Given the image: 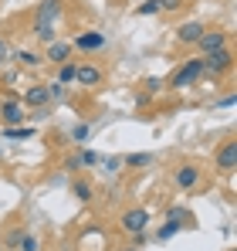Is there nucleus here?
<instances>
[{
    "instance_id": "cd10ccee",
    "label": "nucleus",
    "mask_w": 237,
    "mask_h": 251,
    "mask_svg": "<svg viewBox=\"0 0 237 251\" xmlns=\"http://www.w3.org/2000/svg\"><path fill=\"white\" fill-rule=\"evenodd\" d=\"M163 88V78H146V92L153 95V92H159Z\"/></svg>"
},
{
    "instance_id": "0eeeda50",
    "label": "nucleus",
    "mask_w": 237,
    "mask_h": 251,
    "mask_svg": "<svg viewBox=\"0 0 237 251\" xmlns=\"http://www.w3.org/2000/svg\"><path fill=\"white\" fill-rule=\"evenodd\" d=\"M146 224H149V210L146 207H129L122 214V231H129V234L146 231Z\"/></svg>"
},
{
    "instance_id": "9b49d317",
    "label": "nucleus",
    "mask_w": 237,
    "mask_h": 251,
    "mask_svg": "<svg viewBox=\"0 0 237 251\" xmlns=\"http://www.w3.org/2000/svg\"><path fill=\"white\" fill-rule=\"evenodd\" d=\"M71 48H78V51H98V48H105V34H98V31H88V34H78Z\"/></svg>"
},
{
    "instance_id": "9d476101",
    "label": "nucleus",
    "mask_w": 237,
    "mask_h": 251,
    "mask_svg": "<svg viewBox=\"0 0 237 251\" xmlns=\"http://www.w3.org/2000/svg\"><path fill=\"white\" fill-rule=\"evenodd\" d=\"M173 180H176V187H180V190H193V187L200 183V170L193 167V163H183V167L173 173Z\"/></svg>"
},
{
    "instance_id": "a878e982",
    "label": "nucleus",
    "mask_w": 237,
    "mask_h": 251,
    "mask_svg": "<svg viewBox=\"0 0 237 251\" xmlns=\"http://www.w3.org/2000/svg\"><path fill=\"white\" fill-rule=\"evenodd\" d=\"M183 0H159V10H180Z\"/></svg>"
},
{
    "instance_id": "aec40b11",
    "label": "nucleus",
    "mask_w": 237,
    "mask_h": 251,
    "mask_svg": "<svg viewBox=\"0 0 237 251\" xmlns=\"http://www.w3.org/2000/svg\"><path fill=\"white\" fill-rule=\"evenodd\" d=\"M21 241H24V231H21V227H14V231H7V248L21 251Z\"/></svg>"
},
{
    "instance_id": "f03ea898",
    "label": "nucleus",
    "mask_w": 237,
    "mask_h": 251,
    "mask_svg": "<svg viewBox=\"0 0 237 251\" xmlns=\"http://www.w3.org/2000/svg\"><path fill=\"white\" fill-rule=\"evenodd\" d=\"M200 78H203V65H200V58H193V61H187V65L176 68V75L169 78V85L173 88H187V85H197Z\"/></svg>"
},
{
    "instance_id": "5701e85b",
    "label": "nucleus",
    "mask_w": 237,
    "mask_h": 251,
    "mask_svg": "<svg viewBox=\"0 0 237 251\" xmlns=\"http://www.w3.org/2000/svg\"><path fill=\"white\" fill-rule=\"evenodd\" d=\"M139 14H142V17H149V14H159V0H146V3H139Z\"/></svg>"
},
{
    "instance_id": "7c9ffc66",
    "label": "nucleus",
    "mask_w": 237,
    "mask_h": 251,
    "mask_svg": "<svg viewBox=\"0 0 237 251\" xmlns=\"http://www.w3.org/2000/svg\"><path fill=\"white\" fill-rule=\"evenodd\" d=\"M65 167H68V170H81L78 167V156H68V160H65Z\"/></svg>"
},
{
    "instance_id": "f3484780",
    "label": "nucleus",
    "mask_w": 237,
    "mask_h": 251,
    "mask_svg": "<svg viewBox=\"0 0 237 251\" xmlns=\"http://www.w3.org/2000/svg\"><path fill=\"white\" fill-rule=\"evenodd\" d=\"M71 194L78 197L81 204H88V201H92V183H88V180H75V183H71Z\"/></svg>"
},
{
    "instance_id": "4468645a",
    "label": "nucleus",
    "mask_w": 237,
    "mask_h": 251,
    "mask_svg": "<svg viewBox=\"0 0 237 251\" xmlns=\"http://www.w3.org/2000/svg\"><path fill=\"white\" fill-rule=\"evenodd\" d=\"M10 58H14L21 68H38L41 65V54H34V51H10Z\"/></svg>"
},
{
    "instance_id": "39448f33",
    "label": "nucleus",
    "mask_w": 237,
    "mask_h": 251,
    "mask_svg": "<svg viewBox=\"0 0 237 251\" xmlns=\"http://www.w3.org/2000/svg\"><path fill=\"white\" fill-rule=\"evenodd\" d=\"M105 78V72L98 68V65H92V61H75V82L85 85V88H95V85H102Z\"/></svg>"
},
{
    "instance_id": "ddd939ff",
    "label": "nucleus",
    "mask_w": 237,
    "mask_h": 251,
    "mask_svg": "<svg viewBox=\"0 0 237 251\" xmlns=\"http://www.w3.org/2000/svg\"><path fill=\"white\" fill-rule=\"evenodd\" d=\"M200 34H203V24H200V21H187V24H180V31H176V38L183 44H197Z\"/></svg>"
},
{
    "instance_id": "423d86ee",
    "label": "nucleus",
    "mask_w": 237,
    "mask_h": 251,
    "mask_svg": "<svg viewBox=\"0 0 237 251\" xmlns=\"http://www.w3.org/2000/svg\"><path fill=\"white\" fill-rule=\"evenodd\" d=\"M24 119H27V109L21 105V99L0 102V123L3 126H24Z\"/></svg>"
},
{
    "instance_id": "2f4dec72",
    "label": "nucleus",
    "mask_w": 237,
    "mask_h": 251,
    "mask_svg": "<svg viewBox=\"0 0 237 251\" xmlns=\"http://www.w3.org/2000/svg\"><path fill=\"white\" fill-rule=\"evenodd\" d=\"M0 160H3V150H0Z\"/></svg>"
},
{
    "instance_id": "6ab92c4d",
    "label": "nucleus",
    "mask_w": 237,
    "mask_h": 251,
    "mask_svg": "<svg viewBox=\"0 0 237 251\" xmlns=\"http://www.w3.org/2000/svg\"><path fill=\"white\" fill-rule=\"evenodd\" d=\"M58 82H61V85L75 82V61H65V65H61V72H58Z\"/></svg>"
},
{
    "instance_id": "412c9836",
    "label": "nucleus",
    "mask_w": 237,
    "mask_h": 251,
    "mask_svg": "<svg viewBox=\"0 0 237 251\" xmlns=\"http://www.w3.org/2000/svg\"><path fill=\"white\" fill-rule=\"evenodd\" d=\"M88 132H92V126H88V123H78L75 129H71V139H75V143H85V139H88Z\"/></svg>"
},
{
    "instance_id": "c85d7f7f",
    "label": "nucleus",
    "mask_w": 237,
    "mask_h": 251,
    "mask_svg": "<svg viewBox=\"0 0 237 251\" xmlns=\"http://www.w3.org/2000/svg\"><path fill=\"white\" fill-rule=\"evenodd\" d=\"M7 58H10V48H7V41H3V38H0V65H3V61H7Z\"/></svg>"
},
{
    "instance_id": "1a4fd4ad",
    "label": "nucleus",
    "mask_w": 237,
    "mask_h": 251,
    "mask_svg": "<svg viewBox=\"0 0 237 251\" xmlns=\"http://www.w3.org/2000/svg\"><path fill=\"white\" fill-rule=\"evenodd\" d=\"M21 105H27V109L51 105V85H31V88L21 95Z\"/></svg>"
},
{
    "instance_id": "7ed1b4c3",
    "label": "nucleus",
    "mask_w": 237,
    "mask_h": 251,
    "mask_svg": "<svg viewBox=\"0 0 237 251\" xmlns=\"http://www.w3.org/2000/svg\"><path fill=\"white\" fill-rule=\"evenodd\" d=\"M197 48H200V54H213V51L227 48V31H220V27H203V34L197 38Z\"/></svg>"
},
{
    "instance_id": "a211bd4d",
    "label": "nucleus",
    "mask_w": 237,
    "mask_h": 251,
    "mask_svg": "<svg viewBox=\"0 0 237 251\" xmlns=\"http://www.w3.org/2000/svg\"><path fill=\"white\" fill-rule=\"evenodd\" d=\"M187 217H190V210H183V207H173L166 221H169L173 227H180V231H183V227H187Z\"/></svg>"
},
{
    "instance_id": "c756f323",
    "label": "nucleus",
    "mask_w": 237,
    "mask_h": 251,
    "mask_svg": "<svg viewBox=\"0 0 237 251\" xmlns=\"http://www.w3.org/2000/svg\"><path fill=\"white\" fill-rule=\"evenodd\" d=\"M122 167V160H118V156H109V160H105V170H118Z\"/></svg>"
},
{
    "instance_id": "f257e3e1",
    "label": "nucleus",
    "mask_w": 237,
    "mask_h": 251,
    "mask_svg": "<svg viewBox=\"0 0 237 251\" xmlns=\"http://www.w3.org/2000/svg\"><path fill=\"white\" fill-rule=\"evenodd\" d=\"M200 65H203V78H220V75L234 65V51H231V48H220V51H213V54H203Z\"/></svg>"
},
{
    "instance_id": "dca6fc26",
    "label": "nucleus",
    "mask_w": 237,
    "mask_h": 251,
    "mask_svg": "<svg viewBox=\"0 0 237 251\" xmlns=\"http://www.w3.org/2000/svg\"><path fill=\"white\" fill-rule=\"evenodd\" d=\"M122 163H125V167H132V170H142V167H149V163H153V153H129Z\"/></svg>"
},
{
    "instance_id": "4be33fe9",
    "label": "nucleus",
    "mask_w": 237,
    "mask_h": 251,
    "mask_svg": "<svg viewBox=\"0 0 237 251\" xmlns=\"http://www.w3.org/2000/svg\"><path fill=\"white\" fill-rule=\"evenodd\" d=\"M95 163H98V153H92V150L78 153V167H95Z\"/></svg>"
},
{
    "instance_id": "b1692460",
    "label": "nucleus",
    "mask_w": 237,
    "mask_h": 251,
    "mask_svg": "<svg viewBox=\"0 0 237 251\" xmlns=\"http://www.w3.org/2000/svg\"><path fill=\"white\" fill-rule=\"evenodd\" d=\"M176 231H180V227H173V224H169V221H166V224H163V227H159V241H166V238H173V234H176Z\"/></svg>"
},
{
    "instance_id": "6e6552de",
    "label": "nucleus",
    "mask_w": 237,
    "mask_h": 251,
    "mask_svg": "<svg viewBox=\"0 0 237 251\" xmlns=\"http://www.w3.org/2000/svg\"><path fill=\"white\" fill-rule=\"evenodd\" d=\"M213 163L224 170V173H231L237 167V143L234 139H224L220 146H217V153H213Z\"/></svg>"
},
{
    "instance_id": "2eb2a0df",
    "label": "nucleus",
    "mask_w": 237,
    "mask_h": 251,
    "mask_svg": "<svg viewBox=\"0 0 237 251\" xmlns=\"http://www.w3.org/2000/svg\"><path fill=\"white\" fill-rule=\"evenodd\" d=\"M3 136L7 139H31V136H38L31 126H3Z\"/></svg>"
},
{
    "instance_id": "bb28decb",
    "label": "nucleus",
    "mask_w": 237,
    "mask_h": 251,
    "mask_svg": "<svg viewBox=\"0 0 237 251\" xmlns=\"http://www.w3.org/2000/svg\"><path fill=\"white\" fill-rule=\"evenodd\" d=\"M38 41L51 44V41H54V27H44V31H38Z\"/></svg>"
},
{
    "instance_id": "393cba45",
    "label": "nucleus",
    "mask_w": 237,
    "mask_h": 251,
    "mask_svg": "<svg viewBox=\"0 0 237 251\" xmlns=\"http://www.w3.org/2000/svg\"><path fill=\"white\" fill-rule=\"evenodd\" d=\"M21 251H38V238L24 234V241H21Z\"/></svg>"
},
{
    "instance_id": "473e14b6",
    "label": "nucleus",
    "mask_w": 237,
    "mask_h": 251,
    "mask_svg": "<svg viewBox=\"0 0 237 251\" xmlns=\"http://www.w3.org/2000/svg\"><path fill=\"white\" fill-rule=\"evenodd\" d=\"M129 251H132V248H129Z\"/></svg>"
},
{
    "instance_id": "f8f14e48",
    "label": "nucleus",
    "mask_w": 237,
    "mask_h": 251,
    "mask_svg": "<svg viewBox=\"0 0 237 251\" xmlns=\"http://www.w3.org/2000/svg\"><path fill=\"white\" fill-rule=\"evenodd\" d=\"M47 61H51V65L71 61V44L68 41H51V48H47Z\"/></svg>"
},
{
    "instance_id": "20e7f679",
    "label": "nucleus",
    "mask_w": 237,
    "mask_h": 251,
    "mask_svg": "<svg viewBox=\"0 0 237 251\" xmlns=\"http://www.w3.org/2000/svg\"><path fill=\"white\" fill-rule=\"evenodd\" d=\"M58 14H61V0H41L38 14H34V34L44 31V27H54Z\"/></svg>"
}]
</instances>
